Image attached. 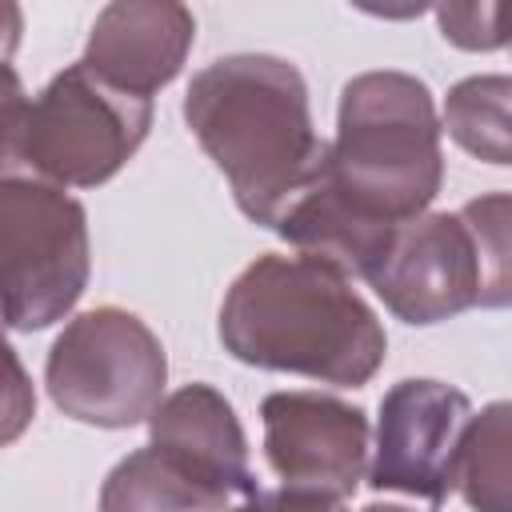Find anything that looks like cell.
Returning <instances> with one entry per match:
<instances>
[{"label": "cell", "instance_id": "obj_1", "mask_svg": "<svg viewBox=\"0 0 512 512\" xmlns=\"http://www.w3.org/2000/svg\"><path fill=\"white\" fill-rule=\"evenodd\" d=\"M184 120L224 172L236 208L260 228H276L328 160L300 68L268 52L204 64L184 92Z\"/></svg>", "mask_w": 512, "mask_h": 512}, {"label": "cell", "instance_id": "obj_2", "mask_svg": "<svg viewBox=\"0 0 512 512\" xmlns=\"http://www.w3.org/2000/svg\"><path fill=\"white\" fill-rule=\"evenodd\" d=\"M216 332L240 364L340 388L368 384L388 352L384 324L352 280L300 252L256 256L224 292Z\"/></svg>", "mask_w": 512, "mask_h": 512}, {"label": "cell", "instance_id": "obj_3", "mask_svg": "<svg viewBox=\"0 0 512 512\" xmlns=\"http://www.w3.org/2000/svg\"><path fill=\"white\" fill-rule=\"evenodd\" d=\"M440 132L436 100L420 76L396 68L360 72L340 92L324 176L368 220H416L444 184Z\"/></svg>", "mask_w": 512, "mask_h": 512}, {"label": "cell", "instance_id": "obj_4", "mask_svg": "<svg viewBox=\"0 0 512 512\" xmlns=\"http://www.w3.org/2000/svg\"><path fill=\"white\" fill-rule=\"evenodd\" d=\"M152 128V100H140L84 60L56 72L40 96L24 100L16 72L8 68L4 96V176L48 180L56 188L108 184L144 144Z\"/></svg>", "mask_w": 512, "mask_h": 512}, {"label": "cell", "instance_id": "obj_5", "mask_svg": "<svg viewBox=\"0 0 512 512\" xmlns=\"http://www.w3.org/2000/svg\"><path fill=\"white\" fill-rule=\"evenodd\" d=\"M52 404L92 428H132L148 420L168 384L160 336L128 308L104 304L72 316L44 360Z\"/></svg>", "mask_w": 512, "mask_h": 512}, {"label": "cell", "instance_id": "obj_6", "mask_svg": "<svg viewBox=\"0 0 512 512\" xmlns=\"http://www.w3.org/2000/svg\"><path fill=\"white\" fill-rule=\"evenodd\" d=\"M0 264H4V324L40 332L64 320L92 272L88 212L64 188L36 176L0 180Z\"/></svg>", "mask_w": 512, "mask_h": 512}, {"label": "cell", "instance_id": "obj_7", "mask_svg": "<svg viewBox=\"0 0 512 512\" xmlns=\"http://www.w3.org/2000/svg\"><path fill=\"white\" fill-rule=\"evenodd\" d=\"M472 420V400L444 380H400L384 392L376 416V452L368 484L404 492L440 508L456 488L460 444Z\"/></svg>", "mask_w": 512, "mask_h": 512}, {"label": "cell", "instance_id": "obj_8", "mask_svg": "<svg viewBox=\"0 0 512 512\" xmlns=\"http://www.w3.org/2000/svg\"><path fill=\"white\" fill-rule=\"evenodd\" d=\"M264 456L284 488L344 500L368 472L364 408L328 392H268L260 400Z\"/></svg>", "mask_w": 512, "mask_h": 512}, {"label": "cell", "instance_id": "obj_9", "mask_svg": "<svg viewBox=\"0 0 512 512\" xmlns=\"http://www.w3.org/2000/svg\"><path fill=\"white\" fill-rule=\"evenodd\" d=\"M368 288L396 320L416 328L476 308L480 268L464 220L456 212H424L404 220L384 260L372 268Z\"/></svg>", "mask_w": 512, "mask_h": 512}, {"label": "cell", "instance_id": "obj_10", "mask_svg": "<svg viewBox=\"0 0 512 512\" xmlns=\"http://www.w3.org/2000/svg\"><path fill=\"white\" fill-rule=\"evenodd\" d=\"M196 40V16L172 0H116L92 20L84 64L108 84L152 100L168 88Z\"/></svg>", "mask_w": 512, "mask_h": 512}, {"label": "cell", "instance_id": "obj_11", "mask_svg": "<svg viewBox=\"0 0 512 512\" xmlns=\"http://www.w3.org/2000/svg\"><path fill=\"white\" fill-rule=\"evenodd\" d=\"M256 492V480H232L188 456L144 444L104 476L100 512H232Z\"/></svg>", "mask_w": 512, "mask_h": 512}, {"label": "cell", "instance_id": "obj_12", "mask_svg": "<svg viewBox=\"0 0 512 512\" xmlns=\"http://www.w3.org/2000/svg\"><path fill=\"white\" fill-rule=\"evenodd\" d=\"M328 164V160H324ZM400 224H380L368 220L364 212H356L320 172L280 216V224L272 228L280 240H288L300 256L324 260L336 272H344L348 280H368L372 268L384 260L392 236Z\"/></svg>", "mask_w": 512, "mask_h": 512}, {"label": "cell", "instance_id": "obj_13", "mask_svg": "<svg viewBox=\"0 0 512 512\" xmlns=\"http://www.w3.org/2000/svg\"><path fill=\"white\" fill-rule=\"evenodd\" d=\"M148 444L188 456L232 480H256L248 468V436L228 396L212 384H184L148 416Z\"/></svg>", "mask_w": 512, "mask_h": 512}, {"label": "cell", "instance_id": "obj_14", "mask_svg": "<svg viewBox=\"0 0 512 512\" xmlns=\"http://www.w3.org/2000/svg\"><path fill=\"white\" fill-rule=\"evenodd\" d=\"M440 124L468 156L512 168V76H464L448 88Z\"/></svg>", "mask_w": 512, "mask_h": 512}, {"label": "cell", "instance_id": "obj_15", "mask_svg": "<svg viewBox=\"0 0 512 512\" xmlns=\"http://www.w3.org/2000/svg\"><path fill=\"white\" fill-rule=\"evenodd\" d=\"M456 488L472 512H512V400H492L472 412Z\"/></svg>", "mask_w": 512, "mask_h": 512}, {"label": "cell", "instance_id": "obj_16", "mask_svg": "<svg viewBox=\"0 0 512 512\" xmlns=\"http://www.w3.org/2000/svg\"><path fill=\"white\" fill-rule=\"evenodd\" d=\"M480 268V308H512V192H484L456 212Z\"/></svg>", "mask_w": 512, "mask_h": 512}, {"label": "cell", "instance_id": "obj_17", "mask_svg": "<svg viewBox=\"0 0 512 512\" xmlns=\"http://www.w3.org/2000/svg\"><path fill=\"white\" fill-rule=\"evenodd\" d=\"M440 36L464 52H492L512 44V4H440L432 8Z\"/></svg>", "mask_w": 512, "mask_h": 512}, {"label": "cell", "instance_id": "obj_18", "mask_svg": "<svg viewBox=\"0 0 512 512\" xmlns=\"http://www.w3.org/2000/svg\"><path fill=\"white\" fill-rule=\"evenodd\" d=\"M232 512H344V500L316 496V492H296V488H276V492H256Z\"/></svg>", "mask_w": 512, "mask_h": 512}, {"label": "cell", "instance_id": "obj_19", "mask_svg": "<svg viewBox=\"0 0 512 512\" xmlns=\"http://www.w3.org/2000/svg\"><path fill=\"white\" fill-rule=\"evenodd\" d=\"M360 512H412V508H400V504H368Z\"/></svg>", "mask_w": 512, "mask_h": 512}]
</instances>
